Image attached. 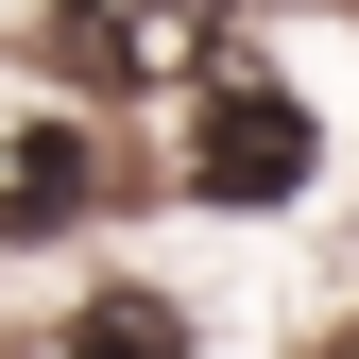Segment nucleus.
Segmentation results:
<instances>
[{"instance_id": "nucleus-1", "label": "nucleus", "mask_w": 359, "mask_h": 359, "mask_svg": "<svg viewBox=\"0 0 359 359\" xmlns=\"http://www.w3.org/2000/svg\"><path fill=\"white\" fill-rule=\"evenodd\" d=\"M308 171H325V120H308V86H274V69H205L171 189H189V205H222V222H257V205H308Z\"/></svg>"}, {"instance_id": "nucleus-2", "label": "nucleus", "mask_w": 359, "mask_h": 359, "mask_svg": "<svg viewBox=\"0 0 359 359\" xmlns=\"http://www.w3.org/2000/svg\"><path fill=\"white\" fill-rule=\"evenodd\" d=\"M52 52L86 69V86H205L222 69V0H52Z\"/></svg>"}, {"instance_id": "nucleus-3", "label": "nucleus", "mask_w": 359, "mask_h": 359, "mask_svg": "<svg viewBox=\"0 0 359 359\" xmlns=\"http://www.w3.org/2000/svg\"><path fill=\"white\" fill-rule=\"evenodd\" d=\"M103 205V137L86 120H18V171H0V240H69Z\"/></svg>"}, {"instance_id": "nucleus-4", "label": "nucleus", "mask_w": 359, "mask_h": 359, "mask_svg": "<svg viewBox=\"0 0 359 359\" xmlns=\"http://www.w3.org/2000/svg\"><path fill=\"white\" fill-rule=\"evenodd\" d=\"M52 359H205V325H189L171 291H137V274H120V291H86L69 325H52Z\"/></svg>"}, {"instance_id": "nucleus-5", "label": "nucleus", "mask_w": 359, "mask_h": 359, "mask_svg": "<svg viewBox=\"0 0 359 359\" xmlns=\"http://www.w3.org/2000/svg\"><path fill=\"white\" fill-rule=\"evenodd\" d=\"M308 359H359V308H342V325H325V342H308Z\"/></svg>"}]
</instances>
